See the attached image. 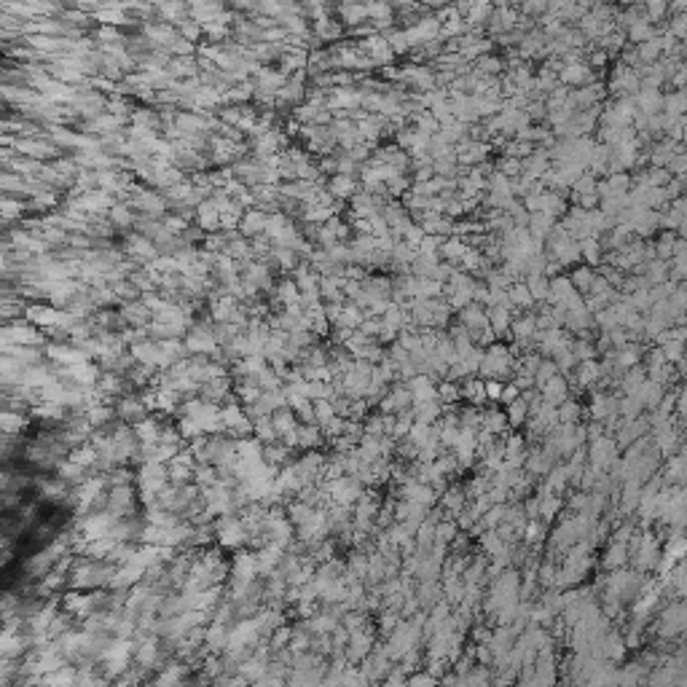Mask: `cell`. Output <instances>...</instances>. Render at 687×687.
<instances>
[{"instance_id": "cell-1", "label": "cell", "mask_w": 687, "mask_h": 687, "mask_svg": "<svg viewBox=\"0 0 687 687\" xmlns=\"http://www.w3.org/2000/svg\"><path fill=\"white\" fill-rule=\"evenodd\" d=\"M478 376L481 379H499V382H510L516 376V358L510 355L508 344L494 341V344L483 347V360L478 365Z\"/></svg>"}, {"instance_id": "cell-2", "label": "cell", "mask_w": 687, "mask_h": 687, "mask_svg": "<svg viewBox=\"0 0 687 687\" xmlns=\"http://www.w3.org/2000/svg\"><path fill=\"white\" fill-rule=\"evenodd\" d=\"M588 446V462L593 465V468H599V470H607L620 454V448H618V443H615V438H609V435H602V438H596V440H588L585 443Z\"/></svg>"}, {"instance_id": "cell-3", "label": "cell", "mask_w": 687, "mask_h": 687, "mask_svg": "<svg viewBox=\"0 0 687 687\" xmlns=\"http://www.w3.org/2000/svg\"><path fill=\"white\" fill-rule=\"evenodd\" d=\"M392 666H395V663L384 655V650L379 647V642H376V644H373V650H371V653H368V655L358 663V668L362 671V677H365L368 682H382V679L386 677V671H389Z\"/></svg>"}, {"instance_id": "cell-4", "label": "cell", "mask_w": 687, "mask_h": 687, "mask_svg": "<svg viewBox=\"0 0 687 687\" xmlns=\"http://www.w3.org/2000/svg\"><path fill=\"white\" fill-rule=\"evenodd\" d=\"M325 486H328L330 492V502H338V505H355V499L365 489L360 483V478H355V475H341L336 481H328Z\"/></svg>"}, {"instance_id": "cell-5", "label": "cell", "mask_w": 687, "mask_h": 687, "mask_svg": "<svg viewBox=\"0 0 687 687\" xmlns=\"http://www.w3.org/2000/svg\"><path fill=\"white\" fill-rule=\"evenodd\" d=\"M596 81V73L580 59V62H569L558 70V83L569 86V89H580V86H588V83Z\"/></svg>"}, {"instance_id": "cell-6", "label": "cell", "mask_w": 687, "mask_h": 687, "mask_svg": "<svg viewBox=\"0 0 687 687\" xmlns=\"http://www.w3.org/2000/svg\"><path fill=\"white\" fill-rule=\"evenodd\" d=\"M454 314H457V323H462V325L470 330V338H472L478 330H483L489 325L486 306H481V303H475V301H470L468 306H462V309L454 312Z\"/></svg>"}, {"instance_id": "cell-7", "label": "cell", "mask_w": 687, "mask_h": 687, "mask_svg": "<svg viewBox=\"0 0 687 687\" xmlns=\"http://www.w3.org/2000/svg\"><path fill=\"white\" fill-rule=\"evenodd\" d=\"M325 188L333 193L336 201H349L355 196V191L360 188V177L358 175H341V172H336V175H330L328 180H325Z\"/></svg>"}, {"instance_id": "cell-8", "label": "cell", "mask_w": 687, "mask_h": 687, "mask_svg": "<svg viewBox=\"0 0 687 687\" xmlns=\"http://www.w3.org/2000/svg\"><path fill=\"white\" fill-rule=\"evenodd\" d=\"M513 306H486V317H489V328L494 330L497 341L510 338V320H513Z\"/></svg>"}, {"instance_id": "cell-9", "label": "cell", "mask_w": 687, "mask_h": 687, "mask_svg": "<svg viewBox=\"0 0 687 687\" xmlns=\"http://www.w3.org/2000/svg\"><path fill=\"white\" fill-rule=\"evenodd\" d=\"M660 481L671 486H685V451L679 448L677 454L666 457V465H660Z\"/></svg>"}, {"instance_id": "cell-10", "label": "cell", "mask_w": 687, "mask_h": 687, "mask_svg": "<svg viewBox=\"0 0 687 687\" xmlns=\"http://www.w3.org/2000/svg\"><path fill=\"white\" fill-rule=\"evenodd\" d=\"M540 395H543V400L550 403V406H558L561 400H567L569 397V382L561 376V373H556V376H550L545 384L540 386Z\"/></svg>"}, {"instance_id": "cell-11", "label": "cell", "mask_w": 687, "mask_h": 687, "mask_svg": "<svg viewBox=\"0 0 687 687\" xmlns=\"http://www.w3.org/2000/svg\"><path fill=\"white\" fill-rule=\"evenodd\" d=\"M481 430L486 433H494V435H508L510 433V424H508V416L502 408H483L481 406Z\"/></svg>"}, {"instance_id": "cell-12", "label": "cell", "mask_w": 687, "mask_h": 687, "mask_svg": "<svg viewBox=\"0 0 687 687\" xmlns=\"http://www.w3.org/2000/svg\"><path fill=\"white\" fill-rule=\"evenodd\" d=\"M459 392H462V400L470 403V406H486V389H483V379L481 376H468L459 382Z\"/></svg>"}, {"instance_id": "cell-13", "label": "cell", "mask_w": 687, "mask_h": 687, "mask_svg": "<svg viewBox=\"0 0 687 687\" xmlns=\"http://www.w3.org/2000/svg\"><path fill=\"white\" fill-rule=\"evenodd\" d=\"M582 413H585V406H580V400L575 395H569L567 400H561L556 406V416H558L561 424H578V422H582Z\"/></svg>"}, {"instance_id": "cell-14", "label": "cell", "mask_w": 687, "mask_h": 687, "mask_svg": "<svg viewBox=\"0 0 687 687\" xmlns=\"http://www.w3.org/2000/svg\"><path fill=\"white\" fill-rule=\"evenodd\" d=\"M687 108V100H685V89H668L666 94H663V108L660 113L666 116V118H679Z\"/></svg>"}, {"instance_id": "cell-15", "label": "cell", "mask_w": 687, "mask_h": 687, "mask_svg": "<svg viewBox=\"0 0 687 687\" xmlns=\"http://www.w3.org/2000/svg\"><path fill=\"white\" fill-rule=\"evenodd\" d=\"M629 564V548L626 543H607L604 556H602V569H618Z\"/></svg>"}, {"instance_id": "cell-16", "label": "cell", "mask_w": 687, "mask_h": 687, "mask_svg": "<svg viewBox=\"0 0 687 687\" xmlns=\"http://www.w3.org/2000/svg\"><path fill=\"white\" fill-rule=\"evenodd\" d=\"M411 411H413V419H416V422H422V424H435L440 419V413H443V403H440L438 397H433V400H424V403H413Z\"/></svg>"}, {"instance_id": "cell-17", "label": "cell", "mask_w": 687, "mask_h": 687, "mask_svg": "<svg viewBox=\"0 0 687 687\" xmlns=\"http://www.w3.org/2000/svg\"><path fill=\"white\" fill-rule=\"evenodd\" d=\"M505 62L499 54H481L478 59H472V70H478L481 76H502L505 73Z\"/></svg>"}, {"instance_id": "cell-18", "label": "cell", "mask_w": 687, "mask_h": 687, "mask_svg": "<svg viewBox=\"0 0 687 687\" xmlns=\"http://www.w3.org/2000/svg\"><path fill=\"white\" fill-rule=\"evenodd\" d=\"M593 266H588V263H575V269L569 272V282H572V287L578 290L580 296H588V290H591V282H593Z\"/></svg>"}, {"instance_id": "cell-19", "label": "cell", "mask_w": 687, "mask_h": 687, "mask_svg": "<svg viewBox=\"0 0 687 687\" xmlns=\"http://www.w3.org/2000/svg\"><path fill=\"white\" fill-rule=\"evenodd\" d=\"M505 416H508V424H510V430H521L523 424H526V416H529V406H526V400H523L521 395H519L516 400L505 403Z\"/></svg>"}, {"instance_id": "cell-20", "label": "cell", "mask_w": 687, "mask_h": 687, "mask_svg": "<svg viewBox=\"0 0 687 687\" xmlns=\"http://www.w3.org/2000/svg\"><path fill=\"white\" fill-rule=\"evenodd\" d=\"M508 298H510V306L516 312H523V309H532L534 306V298L529 293V287L523 285V279H516L510 287H508Z\"/></svg>"}, {"instance_id": "cell-21", "label": "cell", "mask_w": 687, "mask_h": 687, "mask_svg": "<svg viewBox=\"0 0 687 687\" xmlns=\"http://www.w3.org/2000/svg\"><path fill=\"white\" fill-rule=\"evenodd\" d=\"M578 245H580V261H585L588 266H599L602 263L604 250H602L599 237H585V239H580Z\"/></svg>"}, {"instance_id": "cell-22", "label": "cell", "mask_w": 687, "mask_h": 687, "mask_svg": "<svg viewBox=\"0 0 687 687\" xmlns=\"http://www.w3.org/2000/svg\"><path fill=\"white\" fill-rule=\"evenodd\" d=\"M553 226H556V218H550V215H545V212H529V223H526V228H529V234H532L534 239H545Z\"/></svg>"}, {"instance_id": "cell-23", "label": "cell", "mask_w": 687, "mask_h": 687, "mask_svg": "<svg viewBox=\"0 0 687 687\" xmlns=\"http://www.w3.org/2000/svg\"><path fill=\"white\" fill-rule=\"evenodd\" d=\"M325 443L323 433H320V424H298V448L306 451V448H320Z\"/></svg>"}, {"instance_id": "cell-24", "label": "cell", "mask_w": 687, "mask_h": 687, "mask_svg": "<svg viewBox=\"0 0 687 687\" xmlns=\"http://www.w3.org/2000/svg\"><path fill=\"white\" fill-rule=\"evenodd\" d=\"M338 14H341V19H344V22H341L344 28H358V25H362V22L368 19L362 3H341Z\"/></svg>"}, {"instance_id": "cell-25", "label": "cell", "mask_w": 687, "mask_h": 687, "mask_svg": "<svg viewBox=\"0 0 687 687\" xmlns=\"http://www.w3.org/2000/svg\"><path fill=\"white\" fill-rule=\"evenodd\" d=\"M564 510V497L561 494H545L540 497V519L550 523L558 513Z\"/></svg>"}, {"instance_id": "cell-26", "label": "cell", "mask_w": 687, "mask_h": 687, "mask_svg": "<svg viewBox=\"0 0 687 687\" xmlns=\"http://www.w3.org/2000/svg\"><path fill=\"white\" fill-rule=\"evenodd\" d=\"M548 276L545 274H526L523 276V285L529 287V293H532V298L534 303H543L548 298Z\"/></svg>"}, {"instance_id": "cell-27", "label": "cell", "mask_w": 687, "mask_h": 687, "mask_svg": "<svg viewBox=\"0 0 687 687\" xmlns=\"http://www.w3.org/2000/svg\"><path fill=\"white\" fill-rule=\"evenodd\" d=\"M674 242H677V231H666V228H660V234L655 237V242H653L655 258H660V261H668V258H671V252H674Z\"/></svg>"}, {"instance_id": "cell-28", "label": "cell", "mask_w": 687, "mask_h": 687, "mask_svg": "<svg viewBox=\"0 0 687 687\" xmlns=\"http://www.w3.org/2000/svg\"><path fill=\"white\" fill-rule=\"evenodd\" d=\"M438 400L443 406H454V403H459L462 400V392H459V382H451V379H440L438 384Z\"/></svg>"}, {"instance_id": "cell-29", "label": "cell", "mask_w": 687, "mask_h": 687, "mask_svg": "<svg viewBox=\"0 0 687 687\" xmlns=\"http://www.w3.org/2000/svg\"><path fill=\"white\" fill-rule=\"evenodd\" d=\"M505 548V543H502V537L497 534V529H486L481 537H478V550H483L486 556H494L499 550Z\"/></svg>"}, {"instance_id": "cell-30", "label": "cell", "mask_w": 687, "mask_h": 687, "mask_svg": "<svg viewBox=\"0 0 687 687\" xmlns=\"http://www.w3.org/2000/svg\"><path fill=\"white\" fill-rule=\"evenodd\" d=\"M521 169H523V159H513V156H499L494 162V172H499V175H505V177H519L521 175Z\"/></svg>"}, {"instance_id": "cell-31", "label": "cell", "mask_w": 687, "mask_h": 687, "mask_svg": "<svg viewBox=\"0 0 687 687\" xmlns=\"http://www.w3.org/2000/svg\"><path fill=\"white\" fill-rule=\"evenodd\" d=\"M618 413H620V419H636L639 413H644V406L633 395H620L618 397Z\"/></svg>"}, {"instance_id": "cell-32", "label": "cell", "mask_w": 687, "mask_h": 687, "mask_svg": "<svg viewBox=\"0 0 687 687\" xmlns=\"http://www.w3.org/2000/svg\"><path fill=\"white\" fill-rule=\"evenodd\" d=\"M416 422L413 419V411L411 408H403V411L395 413V430H392V438H406L408 435V430H411V424Z\"/></svg>"}, {"instance_id": "cell-33", "label": "cell", "mask_w": 687, "mask_h": 687, "mask_svg": "<svg viewBox=\"0 0 687 687\" xmlns=\"http://www.w3.org/2000/svg\"><path fill=\"white\" fill-rule=\"evenodd\" d=\"M569 352L580 360H593L599 358L596 355V347H593V341H588V338H572V344H569Z\"/></svg>"}, {"instance_id": "cell-34", "label": "cell", "mask_w": 687, "mask_h": 687, "mask_svg": "<svg viewBox=\"0 0 687 687\" xmlns=\"http://www.w3.org/2000/svg\"><path fill=\"white\" fill-rule=\"evenodd\" d=\"M459 532V526H457V521L454 519H440L438 523H435V540H440V543H451L454 540V534Z\"/></svg>"}, {"instance_id": "cell-35", "label": "cell", "mask_w": 687, "mask_h": 687, "mask_svg": "<svg viewBox=\"0 0 687 687\" xmlns=\"http://www.w3.org/2000/svg\"><path fill=\"white\" fill-rule=\"evenodd\" d=\"M660 347V352H663V358L666 362H679V360H685V341H666V344H655Z\"/></svg>"}, {"instance_id": "cell-36", "label": "cell", "mask_w": 687, "mask_h": 687, "mask_svg": "<svg viewBox=\"0 0 687 687\" xmlns=\"http://www.w3.org/2000/svg\"><path fill=\"white\" fill-rule=\"evenodd\" d=\"M242 231L245 234H258V231H266V215L263 212H248V218L242 223Z\"/></svg>"}, {"instance_id": "cell-37", "label": "cell", "mask_w": 687, "mask_h": 687, "mask_svg": "<svg viewBox=\"0 0 687 687\" xmlns=\"http://www.w3.org/2000/svg\"><path fill=\"white\" fill-rule=\"evenodd\" d=\"M582 62H585V65H588V67H591L593 73H599V70H604V67H607L609 56H607L604 52H602V49H591L588 54L582 56Z\"/></svg>"}, {"instance_id": "cell-38", "label": "cell", "mask_w": 687, "mask_h": 687, "mask_svg": "<svg viewBox=\"0 0 687 687\" xmlns=\"http://www.w3.org/2000/svg\"><path fill=\"white\" fill-rule=\"evenodd\" d=\"M312 406H314V422H317V424H325L328 419L336 416L330 400H312Z\"/></svg>"}, {"instance_id": "cell-39", "label": "cell", "mask_w": 687, "mask_h": 687, "mask_svg": "<svg viewBox=\"0 0 687 687\" xmlns=\"http://www.w3.org/2000/svg\"><path fill=\"white\" fill-rule=\"evenodd\" d=\"M502 384L505 382H499V379H483V389H486V400H499V395H502Z\"/></svg>"}, {"instance_id": "cell-40", "label": "cell", "mask_w": 687, "mask_h": 687, "mask_svg": "<svg viewBox=\"0 0 687 687\" xmlns=\"http://www.w3.org/2000/svg\"><path fill=\"white\" fill-rule=\"evenodd\" d=\"M519 395H521V389H519V386L513 384V382H505V384H502V395H499V400H502V403H510V400H516Z\"/></svg>"}]
</instances>
